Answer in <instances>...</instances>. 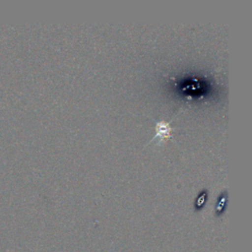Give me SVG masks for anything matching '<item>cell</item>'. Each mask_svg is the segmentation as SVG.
Returning <instances> with one entry per match:
<instances>
[{
  "mask_svg": "<svg viewBox=\"0 0 252 252\" xmlns=\"http://www.w3.org/2000/svg\"><path fill=\"white\" fill-rule=\"evenodd\" d=\"M155 122H156V135L155 137L150 141L153 142L154 140L158 139V144L161 143L163 140L167 139L168 137L171 136V133L172 131L175 129L173 127L170 126L169 122L167 121H164V120H155L153 119Z\"/></svg>",
  "mask_w": 252,
  "mask_h": 252,
  "instance_id": "cell-1",
  "label": "cell"
}]
</instances>
